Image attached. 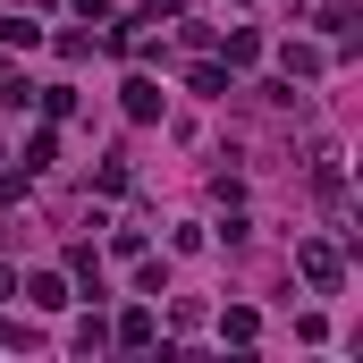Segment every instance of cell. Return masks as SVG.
<instances>
[{
    "instance_id": "3",
    "label": "cell",
    "mask_w": 363,
    "mask_h": 363,
    "mask_svg": "<svg viewBox=\"0 0 363 363\" xmlns=\"http://www.w3.org/2000/svg\"><path fill=\"white\" fill-rule=\"evenodd\" d=\"M34 43H43L34 17H0V51H34Z\"/></svg>"
},
{
    "instance_id": "4",
    "label": "cell",
    "mask_w": 363,
    "mask_h": 363,
    "mask_svg": "<svg viewBox=\"0 0 363 363\" xmlns=\"http://www.w3.org/2000/svg\"><path fill=\"white\" fill-rule=\"evenodd\" d=\"M26 296H34L43 313H60V304H68V287H60V279H51V271H43V279H26Z\"/></svg>"
},
{
    "instance_id": "2",
    "label": "cell",
    "mask_w": 363,
    "mask_h": 363,
    "mask_svg": "<svg viewBox=\"0 0 363 363\" xmlns=\"http://www.w3.org/2000/svg\"><path fill=\"white\" fill-rule=\"evenodd\" d=\"M127 118H161V85L152 77H127Z\"/></svg>"
},
{
    "instance_id": "5",
    "label": "cell",
    "mask_w": 363,
    "mask_h": 363,
    "mask_svg": "<svg viewBox=\"0 0 363 363\" xmlns=\"http://www.w3.org/2000/svg\"><path fill=\"white\" fill-rule=\"evenodd\" d=\"M26 101H34V85H26V77H0V110H26Z\"/></svg>"
},
{
    "instance_id": "1",
    "label": "cell",
    "mask_w": 363,
    "mask_h": 363,
    "mask_svg": "<svg viewBox=\"0 0 363 363\" xmlns=\"http://www.w3.org/2000/svg\"><path fill=\"white\" fill-rule=\"evenodd\" d=\"M296 262H304V279H313L321 296L338 287V245H313V237H304V245H296Z\"/></svg>"
}]
</instances>
